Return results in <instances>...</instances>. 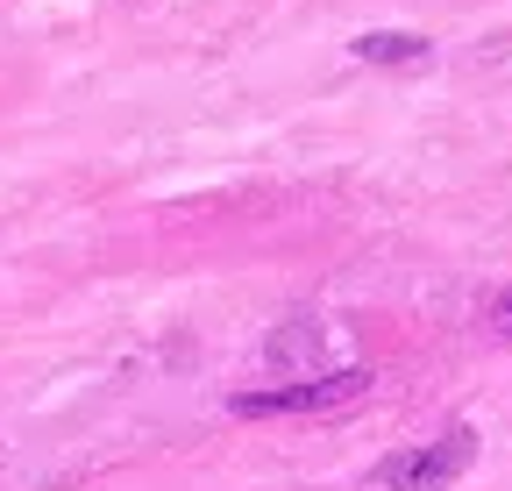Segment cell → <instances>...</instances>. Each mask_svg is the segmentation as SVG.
<instances>
[{"label": "cell", "instance_id": "4", "mask_svg": "<svg viewBox=\"0 0 512 491\" xmlns=\"http://www.w3.org/2000/svg\"><path fill=\"white\" fill-rule=\"evenodd\" d=\"M484 321H491V328H498V335L512 342V285H505V292H498V299L484 306Z\"/></svg>", "mask_w": 512, "mask_h": 491}, {"label": "cell", "instance_id": "3", "mask_svg": "<svg viewBox=\"0 0 512 491\" xmlns=\"http://www.w3.org/2000/svg\"><path fill=\"white\" fill-rule=\"evenodd\" d=\"M349 50L363 57V65H427V36H413V29H370Z\"/></svg>", "mask_w": 512, "mask_h": 491}, {"label": "cell", "instance_id": "1", "mask_svg": "<svg viewBox=\"0 0 512 491\" xmlns=\"http://www.w3.org/2000/svg\"><path fill=\"white\" fill-rule=\"evenodd\" d=\"M370 392V371H313V378H285V385H249L228 399V413L242 420H278V413H335L356 406Z\"/></svg>", "mask_w": 512, "mask_h": 491}, {"label": "cell", "instance_id": "2", "mask_svg": "<svg viewBox=\"0 0 512 491\" xmlns=\"http://www.w3.org/2000/svg\"><path fill=\"white\" fill-rule=\"evenodd\" d=\"M470 463H477V435L470 427H448V435H434V442H413L399 456H384L370 470V484L377 491H448Z\"/></svg>", "mask_w": 512, "mask_h": 491}]
</instances>
